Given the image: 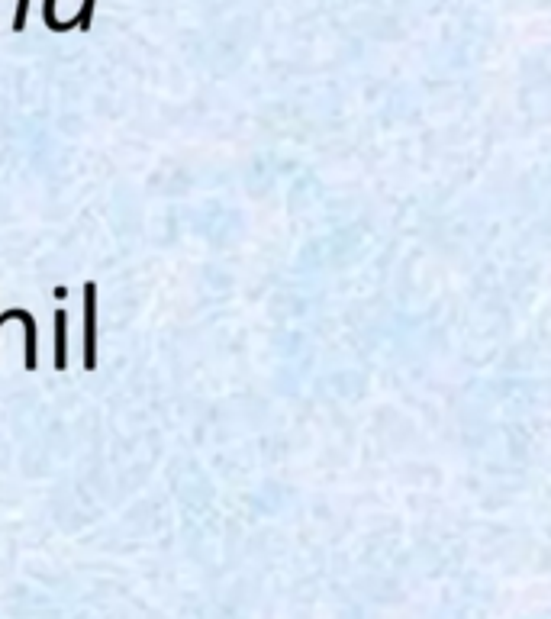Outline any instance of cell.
I'll list each match as a JSON object with an SVG mask.
<instances>
[{
    "label": "cell",
    "mask_w": 551,
    "mask_h": 619,
    "mask_svg": "<svg viewBox=\"0 0 551 619\" xmlns=\"http://www.w3.org/2000/svg\"><path fill=\"white\" fill-rule=\"evenodd\" d=\"M84 368H97V284H84Z\"/></svg>",
    "instance_id": "cell-1"
},
{
    "label": "cell",
    "mask_w": 551,
    "mask_h": 619,
    "mask_svg": "<svg viewBox=\"0 0 551 619\" xmlns=\"http://www.w3.org/2000/svg\"><path fill=\"white\" fill-rule=\"evenodd\" d=\"M52 320H55V362L52 368L55 371H65L68 368V352H65V342H68V313L65 310H55L52 313Z\"/></svg>",
    "instance_id": "cell-2"
},
{
    "label": "cell",
    "mask_w": 551,
    "mask_h": 619,
    "mask_svg": "<svg viewBox=\"0 0 551 619\" xmlns=\"http://www.w3.org/2000/svg\"><path fill=\"white\" fill-rule=\"evenodd\" d=\"M91 20H94V0H81V10L75 13L71 26H78V30H91Z\"/></svg>",
    "instance_id": "cell-3"
},
{
    "label": "cell",
    "mask_w": 551,
    "mask_h": 619,
    "mask_svg": "<svg viewBox=\"0 0 551 619\" xmlns=\"http://www.w3.org/2000/svg\"><path fill=\"white\" fill-rule=\"evenodd\" d=\"M26 10H29V0H17V17H13V33H23V30H26Z\"/></svg>",
    "instance_id": "cell-4"
},
{
    "label": "cell",
    "mask_w": 551,
    "mask_h": 619,
    "mask_svg": "<svg viewBox=\"0 0 551 619\" xmlns=\"http://www.w3.org/2000/svg\"><path fill=\"white\" fill-rule=\"evenodd\" d=\"M0 326H4V320H0Z\"/></svg>",
    "instance_id": "cell-5"
}]
</instances>
